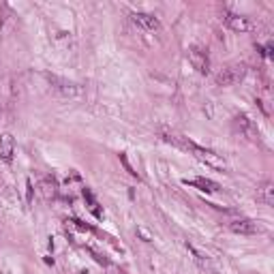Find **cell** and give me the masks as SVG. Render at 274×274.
I'll use <instances>...</instances> for the list:
<instances>
[{
  "label": "cell",
  "instance_id": "3957f363",
  "mask_svg": "<svg viewBox=\"0 0 274 274\" xmlns=\"http://www.w3.org/2000/svg\"><path fill=\"white\" fill-rule=\"evenodd\" d=\"M189 60H191L193 69H197L199 73H208L210 71V58L204 47H199V45L189 47Z\"/></svg>",
  "mask_w": 274,
  "mask_h": 274
},
{
  "label": "cell",
  "instance_id": "52a82bcc",
  "mask_svg": "<svg viewBox=\"0 0 274 274\" xmlns=\"http://www.w3.org/2000/svg\"><path fill=\"white\" fill-rule=\"evenodd\" d=\"M15 155V137L11 133H3L0 135V159L5 163H11Z\"/></svg>",
  "mask_w": 274,
  "mask_h": 274
},
{
  "label": "cell",
  "instance_id": "8fae6325",
  "mask_svg": "<svg viewBox=\"0 0 274 274\" xmlns=\"http://www.w3.org/2000/svg\"><path fill=\"white\" fill-rule=\"evenodd\" d=\"M120 161H123V165L127 167V171H129V174H131V176H137V171H135L133 167H131V163H129V159H127V155H120Z\"/></svg>",
  "mask_w": 274,
  "mask_h": 274
},
{
  "label": "cell",
  "instance_id": "7c38bea8",
  "mask_svg": "<svg viewBox=\"0 0 274 274\" xmlns=\"http://www.w3.org/2000/svg\"><path fill=\"white\" fill-rule=\"evenodd\" d=\"M0 118H3V111H0Z\"/></svg>",
  "mask_w": 274,
  "mask_h": 274
},
{
  "label": "cell",
  "instance_id": "9c48e42d",
  "mask_svg": "<svg viewBox=\"0 0 274 274\" xmlns=\"http://www.w3.org/2000/svg\"><path fill=\"white\" fill-rule=\"evenodd\" d=\"M185 185H191V187H197L199 191H204V193H217L219 191V185L215 180H210V178H187L185 180Z\"/></svg>",
  "mask_w": 274,
  "mask_h": 274
},
{
  "label": "cell",
  "instance_id": "8992f818",
  "mask_svg": "<svg viewBox=\"0 0 274 274\" xmlns=\"http://www.w3.org/2000/svg\"><path fill=\"white\" fill-rule=\"evenodd\" d=\"M229 229L233 233H242V236H253V233L261 231V227L257 225L255 221H251V219H236V221H231Z\"/></svg>",
  "mask_w": 274,
  "mask_h": 274
},
{
  "label": "cell",
  "instance_id": "7a4b0ae2",
  "mask_svg": "<svg viewBox=\"0 0 274 274\" xmlns=\"http://www.w3.org/2000/svg\"><path fill=\"white\" fill-rule=\"evenodd\" d=\"M45 79L49 82V86H52L56 93L63 95V97H77V95H82V86L75 84V82H71V79H67V77L45 73Z\"/></svg>",
  "mask_w": 274,
  "mask_h": 274
},
{
  "label": "cell",
  "instance_id": "277c9868",
  "mask_svg": "<svg viewBox=\"0 0 274 274\" xmlns=\"http://www.w3.org/2000/svg\"><path fill=\"white\" fill-rule=\"evenodd\" d=\"M131 22H133L137 28H141V30H148V33H157V30L161 28L159 17H155L152 13H144V11L131 13Z\"/></svg>",
  "mask_w": 274,
  "mask_h": 274
},
{
  "label": "cell",
  "instance_id": "6da1fadb",
  "mask_svg": "<svg viewBox=\"0 0 274 274\" xmlns=\"http://www.w3.org/2000/svg\"><path fill=\"white\" fill-rule=\"evenodd\" d=\"M247 65H242V63H236V65H227L223 71H219V75H217V86H233V84H238L245 79L247 75Z\"/></svg>",
  "mask_w": 274,
  "mask_h": 274
},
{
  "label": "cell",
  "instance_id": "30bf717a",
  "mask_svg": "<svg viewBox=\"0 0 274 274\" xmlns=\"http://www.w3.org/2000/svg\"><path fill=\"white\" fill-rule=\"evenodd\" d=\"M257 197L266 206H274V187H272V182H266V185L259 189V195Z\"/></svg>",
  "mask_w": 274,
  "mask_h": 274
},
{
  "label": "cell",
  "instance_id": "5b68a950",
  "mask_svg": "<svg viewBox=\"0 0 274 274\" xmlns=\"http://www.w3.org/2000/svg\"><path fill=\"white\" fill-rule=\"evenodd\" d=\"M236 127H238V131H240V133L245 135L247 139H251V141H259V129H257V125L253 123V120H251L247 114L236 116Z\"/></svg>",
  "mask_w": 274,
  "mask_h": 274
},
{
  "label": "cell",
  "instance_id": "ba28073f",
  "mask_svg": "<svg viewBox=\"0 0 274 274\" xmlns=\"http://www.w3.org/2000/svg\"><path fill=\"white\" fill-rule=\"evenodd\" d=\"M225 22L231 30H236V33H249L253 30V22L245 15H236V13H227L225 15Z\"/></svg>",
  "mask_w": 274,
  "mask_h": 274
}]
</instances>
